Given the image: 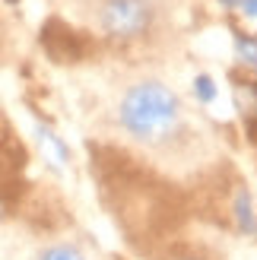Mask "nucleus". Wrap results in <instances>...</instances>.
<instances>
[{
    "label": "nucleus",
    "mask_w": 257,
    "mask_h": 260,
    "mask_svg": "<svg viewBox=\"0 0 257 260\" xmlns=\"http://www.w3.org/2000/svg\"><path fill=\"white\" fill-rule=\"evenodd\" d=\"M121 127L143 143L169 140L181 124V102L169 86L156 80L137 83L121 99Z\"/></svg>",
    "instance_id": "f257e3e1"
},
{
    "label": "nucleus",
    "mask_w": 257,
    "mask_h": 260,
    "mask_svg": "<svg viewBox=\"0 0 257 260\" xmlns=\"http://www.w3.org/2000/svg\"><path fill=\"white\" fill-rule=\"evenodd\" d=\"M152 7L149 0H108L102 7V25L114 38H137L149 29Z\"/></svg>",
    "instance_id": "f03ea898"
},
{
    "label": "nucleus",
    "mask_w": 257,
    "mask_h": 260,
    "mask_svg": "<svg viewBox=\"0 0 257 260\" xmlns=\"http://www.w3.org/2000/svg\"><path fill=\"white\" fill-rule=\"evenodd\" d=\"M235 105L241 111V121L257 130V83H238L235 86Z\"/></svg>",
    "instance_id": "7ed1b4c3"
},
{
    "label": "nucleus",
    "mask_w": 257,
    "mask_h": 260,
    "mask_svg": "<svg viewBox=\"0 0 257 260\" xmlns=\"http://www.w3.org/2000/svg\"><path fill=\"white\" fill-rule=\"evenodd\" d=\"M235 219H238V225L245 229L248 235H254V232H257L254 206H251V193H248V190H238V197H235Z\"/></svg>",
    "instance_id": "20e7f679"
},
{
    "label": "nucleus",
    "mask_w": 257,
    "mask_h": 260,
    "mask_svg": "<svg viewBox=\"0 0 257 260\" xmlns=\"http://www.w3.org/2000/svg\"><path fill=\"white\" fill-rule=\"evenodd\" d=\"M38 140H42L45 146H48V152L54 155V162H57V165H67V162H70V149L63 146V143H60L54 134H51L48 127H38Z\"/></svg>",
    "instance_id": "39448f33"
},
{
    "label": "nucleus",
    "mask_w": 257,
    "mask_h": 260,
    "mask_svg": "<svg viewBox=\"0 0 257 260\" xmlns=\"http://www.w3.org/2000/svg\"><path fill=\"white\" fill-rule=\"evenodd\" d=\"M194 95L203 102V105H213L216 95H219V89H216V83L210 80L207 73H200V76H194Z\"/></svg>",
    "instance_id": "423d86ee"
},
{
    "label": "nucleus",
    "mask_w": 257,
    "mask_h": 260,
    "mask_svg": "<svg viewBox=\"0 0 257 260\" xmlns=\"http://www.w3.org/2000/svg\"><path fill=\"white\" fill-rule=\"evenodd\" d=\"M42 260H86L76 248H63V244H57V248H48L42 254Z\"/></svg>",
    "instance_id": "0eeeda50"
},
{
    "label": "nucleus",
    "mask_w": 257,
    "mask_h": 260,
    "mask_svg": "<svg viewBox=\"0 0 257 260\" xmlns=\"http://www.w3.org/2000/svg\"><path fill=\"white\" fill-rule=\"evenodd\" d=\"M235 45H238V54L245 57L248 63H257V45L251 42V38H245V35H238V38H235Z\"/></svg>",
    "instance_id": "6e6552de"
},
{
    "label": "nucleus",
    "mask_w": 257,
    "mask_h": 260,
    "mask_svg": "<svg viewBox=\"0 0 257 260\" xmlns=\"http://www.w3.org/2000/svg\"><path fill=\"white\" fill-rule=\"evenodd\" d=\"M241 10L245 16H257V0H241Z\"/></svg>",
    "instance_id": "1a4fd4ad"
},
{
    "label": "nucleus",
    "mask_w": 257,
    "mask_h": 260,
    "mask_svg": "<svg viewBox=\"0 0 257 260\" xmlns=\"http://www.w3.org/2000/svg\"><path fill=\"white\" fill-rule=\"evenodd\" d=\"M222 4H226V7H238V4H241V0H222Z\"/></svg>",
    "instance_id": "9d476101"
}]
</instances>
